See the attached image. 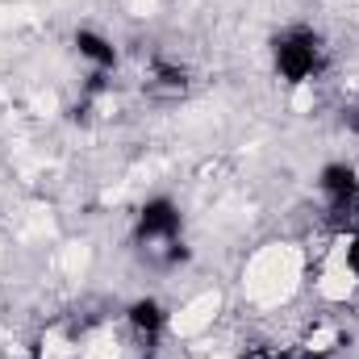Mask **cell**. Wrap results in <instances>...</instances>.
Listing matches in <instances>:
<instances>
[{"label": "cell", "instance_id": "7a4b0ae2", "mask_svg": "<svg viewBox=\"0 0 359 359\" xmlns=\"http://www.w3.org/2000/svg\"><path fill=\"white\" fill-rule=\"evenodd\" d=\"M180 234H184V217H180V205L168 196H155L138 209L134 217V243L147 251V255H163L168 264L180 259Z\"/></svg>", "mask_w": 359, "mask_h": 359}, {"label": "cell", "instance_id": "3957f363", "mask_svg": "<svg viewBox=\"0 0 359 359\" xmlns=\"http://www.w3.org/2000/svg\"><path fill=\"white\" fill-rule=\"evenodd\" d=\"M318 192H322V205L334 217H355L359 213V168H351V163H326L322 176H318Z\"/></svg>", "mask_w": 359, "mask_h": 359}, {"label": "cell", "instance_id": "8992f818", "mask_svg": "<svg viewBox=\"0 0 359 359\" xmlns=\"http://www.w3.org/2000/svg\"><path fill=\"white\" fill-rule=\"evenodd\" d=\"M343 276H351L359 284V226L343 234Z\"/></svg>", "mask_w": 359, "mask_h": 359}, {"label": "cell", "instance_id": "277c9868", "mask_svg": "<svg viewBox=\"0 0 359 359\" xmlns=\"http://www.w3.org/2000/svg\"><path fill=\"white\" fill-rule=\"evenodd\" d=\"M168 309L155 301V297H138L130 309H126V326H130V334L138 339V343H147V347H155L159 339H163V330H168Z\"/></svg>", "mask_w": 359, "mask_h": 359}, {"label": "cell", "instance_id": "52a82bcc", "mask_svg": "<svg viewBox=\"0 0 359 359\" xmlns=\"http://www.w3.org/2000/svg\"><path fill=\"white\" fill-rule=\"evenodd\" d=\"M243 359H288V355H284V351H264V347H259V351H251V355H243Z\"/></svg>", "mask_w": 359, "mask_h": 359}, {"label": "cell", "instance_id": "6da1fadb", "mask_svg": "<svg viewBox=\"0 0 359 359\" xmlns=\"http://www.w3.org/2000/svg\"><path fill=\"white\" fill-rule=\"evenodd\" d=\"M271 67H276V76L288 88L313 84L326 72V42H322V34H313L309 25H288L271 42Z\"/></svg>", "mask_w": 359, "mask_h": 359}, {"label": "cell", "instance_id": "5b68a950", "mask_svg": "<svg viewBox=\"0 0 359 359\" xmlns=\"http://www.w3.org/2000/svg\"><path fill=\"white\" fill-rule=\"evenodd\" d=\"M76 50H80L88 63H96V67H113V63H117V50L109 46V38H100V34H92V29H80V34H76Z\"/></svg>", "mask_w": 359, "mask_h": 359}]
</instances>
